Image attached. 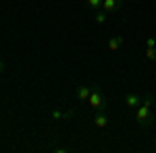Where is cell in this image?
<instances>
[{
	"instance_id": "cell-1",
	"label": "cell",
	"mask_w": 156,
	"mask_h": 153,
	"mask_svg": "<svg viewBox=\"0 0 156 153\" xmlns=\"http://www.w3.org/2000/svg\"><path fill=\"white\" fill-rule=\"evenodd\" d=\"M152 95H146L144 101L140 104V108L135 110V118H137V122L142 124V126H150L152 124V120H154V116H152V112H150V106H152Z\"/></svg>"
},
{
	"instance_id": "cell-2",
	"label": "cell",
	"mask_w": 156,
	"mask_h": 153,
	"mask_svg": "<svg viewBox=\"0 0 156 153\" xmlns=\"http://www.w3.org/2000/svg\"><path fill=\"white\" fill-rule=\"evenodd\" d=\"M87 101H90V108H94V110H98V112L104 110L106 99H104V95H102L100 85H94V87H92V93H90V97H87Z\"/></svg>"
},
{
	"instance_id": "cell-3",
	"label": "cell",
	"mask_w": 156,
	"mask_h": 153,
	"mask_svg": "<svg viewBox=\"0 0 156 153\" xmlns=\"http://www.w3.org/2000/svg\"><path fill=\"white\" fill-rule=\"evenodd\" d=\"M142 101H144V99H142L137 93H127V95H125V106L131 108V110H137Z\"/></svg>"
},
{
	"instance_id": "cell-4",
	"label": "cell",
	"mask_w": 156,
	"mask_h": 153,
	"mask_svg": "<svg viewBox=\"0 0 156 153\" xmlns=\"http://www.w3.org/2000/svg\"><path fill=\"white\" fill-rule=\"evenodd\" d=\"M123 6L121 0H102V11L104 12H117Z\"/></svg>"
},
{
	"instance_id": "cell-5",
	"label": "cell",
	"mask_w": 156,
	"mask_h": 153,
	"mask_svg": "<svg viewBox=\"0 0 156 153\" xmlns=\"http://www.w3.org/2000/svg\"><path fill=\"white\" fill-rule=\"evenodd\" d=\"M123 46H125V39H123V35H112L110 39H108V50H112V52L121 50Z\"/></svg>"
},
{
	"instance_id": "cell-6",
	"label": "cell",
	"mask_w": 156,
	"mask_h": 153,
	"mask_svg": "<svg viewBox=\"0 0 156 153\" xmlns=\"http://www.w3.org/2000/svg\"><path fill=\"white\" fill-rule=\"evenodd\" d=\"M75 93H77V97L83 101V99H87V97H90V93H92V87H87V85H79Z\"/></svg>"
},
{
	"instance_id": "cell-7",
	"label": "cell",
	"mask_w": 156,
	"mask_h": 153,
	"mask_svg": "<svg viewBox=\"0 0 156 153\" xmlns=\"http://www.w3.org/2000/svg\"><path fill=\"white\" fill-rule=\"evenodd\" d=\"M94 124H96L98 128H106V126H108V118H106V114L98 112V116H96V120H94Z\"/></svg>"
},
{
	"instance_id": "cell-8",
	"label": "cell",
	"mask_w": 156,
	"mask_h": 153,
	"mask_svg": "<svg viewBox=\"0 0 156 153\" xmlns=\"http://www.w3.org/2000/svg\"><path fill=\"white\" fill-rule=\"evenodd\" d=\"M85 4H87L90 11H100L102 8V0H85Z\"/></svg>"
},
{
	"instance_id": "cell-9",
	"label": "cell",
	"mask_w": 156,
	"mask_h": 153,
	"mask_svg": "<svg viewBox=\"0 0 156 153\" xmlns=\"http://www.w3.org/2000/svg\"><path fill=\"white\" fill-rule=\"evenodd\" d=\"M94 21H96L98 25H102L104 21H106V12H104V11H96V15H94Z\"/></svg>"
},
{
	"instance_id": "cell-10",
	"label": "cell",
	"mask_w": 156,
	"mask_h": 153,
	"mask_svg": "<svg viewBox=\"0 0 156 153\" xmlns=\"http://www.w3.org/2000/svg\"><path fill=\"white\" fill-rule=\"evenodd\" d=\"M146 58L156 62V48H146Z\"/></svg>"
},
{
	"instance_id": "cell-11",
	"label": "cell",
	"mask_w": 156,
	"mask_h": 153,
	"mask_svg": "<svg viewBox=\"0 0 156 153\" xmlns=\"http://www.w3.org/2000/svg\"><path fill=\"white\" fill-rule=\"evenodd\" d=\"M146 48H156V39L154 37H148V39H146Z\"/></svg>"
},
{
	"instance_id": "cell-12",
	"label": "cell",
	"mask_w": 156,
	"mask_h": 153,
	"mask_svg": "<svg viewBox=\"0 0 156 153\" xmlns=\"http://www.w3.org/2000/svg\"><path fill=\"white\" fill-rule=\"evenodd\" d=\"M52 118H54V120H60V118H65V114L58 112V110H54V112H52Z\"/></svg>"
},
{
	"instance_id": "cell-13",
	"label": "cell",
	"mask_w": 156,
	"mask_h": 153,
	"mask_svg": "<svg viewBox=\"0 0 156 153\" xmlns=\"http://www.w3.org/2000/svg\"><path fill=\"white\" fill-rule=\"evenodd\" d=\"M54 151H56V153H67L69 149H67V147H54Z\"/></svg>"
},
{
	"instance_id": "cell-14",
	"label": "cell",
	"mask_w": 156,
	"mask_h": 153,
	"mask_svg": "<svg viewBox=\"0 0 156 153\" xmlns=\"http://www.w3.org/2000/svg\"><path fill=\"white\" fill-rule=\"evenodd\" d=\"M4 68H6V64H4V60H0V75L4 72Z\"/></svg>"
}]
</instances>
